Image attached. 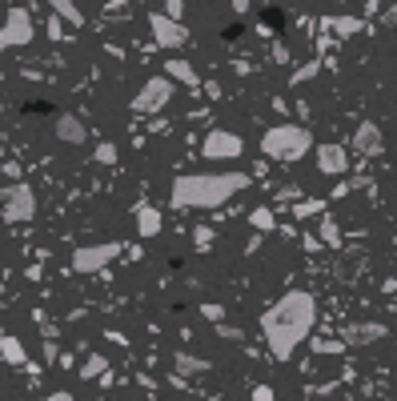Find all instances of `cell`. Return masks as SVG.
I'll return each mask as SVG.
<instances>
[{"mask_svg":"<svg viewBox=\"0 0 397 401\" xmlns=\"http://www.w3.org/2000/svg\"><path fill=\"white\" fill-rule=\"evenodd\" d=\"M133 221H137V237H144V241H153V237H161V209L153 205V201H137L133 205Z\"/></svg>","mask_w":397,"mask_h":401,"instance_id":"13","label":"cell"},{"mask_svg":"<svg viewBox=\"0 0 397 401\" xmlns=\"http://www.w3.org/2000/svg\"><path fill=\"white\" fill-rule=\"evenodd\" d=\"M117 157H120V149L113 141H96V149H93L96 165H117Z\"/></svg>","mask_w":397,"mask_h":401,"instance_id":"22","label":"cell"},{"mask_svg":"<svg viewBox=\"0 0 397 401\" xmlns=\"http://www.w3.org/2000/svg\"><path fill=\"white\" fill-rule=\"evenodd\" d=\"M201 317H209V321H221V317H225V305H201Z\"/></svg>","mask_w":397,"mask_h":401,"instance_id":"29","label":"cell"},{"mask_svg":"<svg viewBox=\"0 0 397 401\" xmlns=\"http://www.w3.org/2000/svg\"><path fill=\"white\" fill-rule=\"evenodd\" d=\"M245 153V141L237 137L233 129H209L201 141V157L205 161H237Z\"/></svg>","mask_w":397,"mask_h":401,"instance_id":"8","label":"cell"},{"mask_svg":"<svg viewBox=\"0 0 397 401\" xmlns=\"http://www.w3.org/2000/svg\"><path fill=\"white\" fill-rule=\"evenodd\" d=\"M0 113H4V100H0Z\"/></svg>","mask_w":397,"mask_h":401,"instance_id":"35","label":"cell"},{"mask_svg":"<svg viewBox=\"0 0 397 401\" xmlns=\"http://www.w3.org/2000/svg\"><path fill=\"white\" fill-rule=\"evenodd\" d=\"M193 241H197V249H209L213 245V229L209 225H197V229H193Z\"/></svg>","mask_w":397,"mask_h":401,"instance_id":"25","label":"cell"},{"mask_svg":"<svg viewBox=\"0 0 397 401\" xmlns=\"http://www.w3.org/2000/svg\"><path fill=\"white\" fill-rule=\"evenodd\" d=\"M105 373H109V357H105V354H89V357H85V365H81V378H85V381L105 378Z\"/></svg>","mask_w":397,"mask_h":401,"instance_id":"19","label":"cell"},{"mask_svg":"<svg viewBox=\"0 0 397 401\" xmlns=\"http://www.w3.org/2000/svg\"><path fill=\"white\" fill-rule=\"evenodd\" d=\"M0 217L8 221V225H24V221H32L36 217V193L32 185H8V189H0Z\"/></svg>","mask_w":397,"mask_h":401,"instance_id":"4","label":"cell"},{"mask_svg":"<svg viewBox=\"0 0 397 401\" xmlns=\"http://www.w3.org/2000/svg\"><path fill=\"white\" fill-rule=\"evenodd\" d=\"M45 401H76V398H72L69 389H56V393H45Z\"/></svg>","mask_w":397,"mask_h":401,"instance_id":"31","label":"cell"},{"mask_svg":"<svg viewBox=\"0 0 397 401\" xmlns=\"http://www.w3.org/2000/svg\"><path fill=\"white\" fill-rule=\"evenodd\" d=\"M32 36H36V32H32V12L21 8V4H12L8 17H4V24H0V52L32 45Z\"/></svg>","mask_w":397,"mask_h":401,"instance_id":"6","label":"cell"},{"mask_svg":"<svg viewBox=\"0 0 397 401\" xmlns=\"http://www.w3.org/2000/svg\"><path fill=\"white\" fill-rule=\"evenodd\" d=\"M48 36H52V41H61V36H65V32H61V17L48 24Z\"/></svg>","mask_w":397,"mask_h":401,"instance_id":"32","label":"cell"},{"mask_svg":"<svg viewBox=\"0 0 397 401\" xmlns=\"http://www.w3.org/2000/svg\"><path fill=\"white\" fill-rule=\"evenodd\" d=\"M149 28H153V41H157L161 48H185L189 45L185 21L169 17V12H149Z\"/></svg>","mask_w":397,"mask_h":401,"instance_id":"9","label":"cell"},{"mask_svg":"<svg viewBox=\"0 0 397 401\" xmlns=\"http://www.w3.org/2000/svg\"><path fill=\"white\" fill-rule=\"evenodd\" d=\"M321 241H325L329 249H337V245H341V233H337V221H333V217H325V213H321Z\"/></svg>","mask_w":397,"mask_h":401,"instance_id":"23","label":"cell"},{"mask_svg":"<svg viewBox=\"0 0 397 401\" xmlns=\"http://www.w3.org/2000/svg\"><path fill=\"white\" fill-rule=\"evenodd\" d=\"M120 241H100V245H81L76 253H72V273H96V269H105L109 261L120 257Z\"/></svg>","mask_w":397,"mask_h":401,"instance_id":"7","label":"cell"},{"mask_svg":"<svg viewBox=\"0 0 397 401\" xmlns=\"http://www.w3.org/2000/svg\"><path fill=\"white\" fill-rule=\"evenodd\" d=\"M249 189V173H181L169 189V205L173 209H221L229 197Z\"/></svg>","mask_w":397,"mask_h":401,"instance_id":"2","label":"cell"},{"mask_svg":"<svg viewBox=\"0 0 397 401\" xmlns=\"http://www.w3.org/2000/svg\"><path fill=\"white\" fill-rule=\"evenodd\" d=\"M253 398H257V401H273V389H269V385H261V389L253 393Z\"/></svg>","mask_w":397,"mask_h":401,"instance_id":"33","label":"cell"},{"mask_svg":"<svg viewBox=\"0 0 397 401\" xmlns=\"http://www.w3.org/2000/svg\"><path fill=\"white\" fill-rule=\"evenodd\" d=\"M317 321V297L309 289H289L281 293L273 305L261 313V333H265V345L277 361H289L297 354V345L309 341Z\"/></svg>","mask_w":397,"mask_h":401,"instance_id":"1","label":"cell"},{"mask_svg":"<svg viewBox=\"0 0 397 401\" xmlns=\"http://www.w3.org/2000/svg\"><path fill=\"white\" fill-rule=\"evenodd\" d=\"M173 365H177V373H209V361L205 357H193V354H177Z\"/></svg>","mask_w":397,"mask_h":401,"instance_id":"20","label":"cell"},{"mask_svg":"<svg viewBox=\"0 0 397 401\" xmlns=\"http://www.w3.org/2000/svg\"><path fill=\"white\" fill-rule=\"evenodd\" d=\"M321 28H333L337 36H357V32H365V21H357V17H325Z\"/></svg>","mask_w":397,"mask_h":401,"instance_id":"17","label":"cell"},{"mask_svg":"<svg viewBox=\"0 0 397 401\" xmlns=\"http://www.w3.org/2000/svg\"><path fill=\"white\" fill-rule=\"evenodd\" d=\"M249 221L257 225L261 233H269V229H273V209H269V205H261V209H253V217H249Z\"/></svg>","mask_w":397,"mask_h":401,"instance_id":"24","label":"cell"},{"mask_svg":"<svg viewBox=\"0 0 397 401\" xmlns=\"http://www.w3.org/2000/svg\"><path fill=\"white\" fill-rule=\"evenodd\" d=\"M309 149H313V133L305 124H293V120H281L273 129H265V137H261V153L269 161H277V165L301 161Z\"/></svg>","mask_w":397,"mask_h":401,"instance_id":"3","label":"cell"},{"mask_svg":"<svg viewBox=\"0 0 397 401\" xmlns=\"http://www.w3.org/2000/svg\"><path fill=\"white\" fill-rule=\"evenodd\" d=\"M350 345L341 341V337H317L313 341V354H321V357H337V354H345Z\"/></svg>","mask_w":397,"mask_h":401,"instance_id":"21","label":"cell"},{"mask_svg":"<svg viewBox=\"0 0 397 401\" xmlns=\"http://www.w3.org/2000/svg\"><path fill=\"white\" fill-rule=\"evenodd\" d=\"M381 24H385V28H394V32H397V4H389V8H385V17H381Z\"/></svg>","mask_w":397,"mask_h":401,"instance_id":"30","label":"cell"},{"mask_svg":"<svg viewBox=\"0 0 397 401\" xmlns=\"http://www.w3.org/2000/svg\"><path fill=\"white\" fill-rule=\"evenodd\" d=\"M233 4V12H249V0H229Z\"/></svg>","mask_w":397,"mask_h":401,"instance_id":"34","label":"cell"},{"mask_svg":"<svg viewBox=\"0 0 397 401\" xmlns=\"http://www.w3.org/2000/svg\"><path fill=\"white\" fill-rule=\"evenodd\" d=\"M48 8H52L65 24H72V28H81V24H85V12L76 8V0H48Z\"/></svg>","mask_w":397,"mask_h":401,"instance_id":"18","label":"cell"},{"mask_svg":"<svg viewBox=\"0 0 397 401\" xmlns=\"http://www.w3.org/2000/svg\"><path fill=\"white\" fill-rule=\"evenodd\" d=\"M164 12L181 21V17H185V0H164Z\"/></svg>","mask_w":397,"mask_h":401,"instance_id":"28","label":"cell"},{"mask_svg":"<svg viewBox=\"0 0 397 401\" xmlns=\"http://www.w3.org/2000/svg\"><path fill=\"white\" fill-rule=\"evenodd\" d=\"M0 361H8V365H28V354H24L21 337H12V333L0 337Z\"/></svg>","mask_w":397,"mask_h":401,"instance_id":"16","label":"cell"},{"mask_svg":"<svg viewBox=\"0 0 397 401\" xmlns=\"http://www.w3.org/2000/svg\"><path fill=\"white\" fill-rule=\"evenodd\" d=\"M56 141L61 144H89V129H85V120L76 117V113H65V117L56 120Z\"/></svg>","mask_w":397,"mask_h":401,"instance_id":"14","label":"cell"},{"mask_svg":"<svg viewBox=\"0 0 397 401\" xmlns=\"http://www.w3.org/2000/svg\"><path fill=\"white\" fill-rule=\"evenodd\" d=\"M317 72H321V65H305V69H297L293 76H289V80H293V85H305V80H313Z\"/></svg>","mask_w":397,"mask_h":401,"instance_id":"26","label":"cell"},{"mask_svg":"<svg viewBox=\"0 0 397 401\" xmlns=\"http://www.w3.org/2000/svg\"><path fill=\"white\" fill-rule=\"evenodd\" d=\"M164 76H169V80H177V85H189V89H197V85H201V76H197V69H193L189 61H181V56L164 61Z\"/></svg>","mask_w":397,"mask_h":401,"instance_id":"15","label":"cell"},{"mask_svg":"<svg viewBox=\"0 0 397 401\" xmlns=\"http://www.w3.org/2000/svg\"><path fill=\"white\" fill-rule=\"evenodd\" d=\"M313 153H317V169H321L325 177H341V173L350 169V149H345V144L325 141V144H317Z\"/></svg>","mask_w":397,"mask_h":401,"instance_id":"11","label":"cell"},{"mask_svg":"<svg viewBox=\"0 0 397 401\" xmlns=\"http://www.w3.org/2000/svg\"><path fill=\"white\" fill-rule=\"evenodd\" d=\"M293 213H297V217H301V221H305V217H313V213H321V201H301V205H297V209H293Z\"/></svg>","mask_w":397,"mask_h":401,"instance_id":"27","label":"cell"},{"mask_svg":"<svg viewBox=\"0 0 397 401\" xmlns=\"http://www.w3.org/2000/svg\"><path fill=\"white\" fill-rule=\"evenodd\" d=\"M353 153L357 157H381L385 153V133L377 129L374 120H365V124L353 129Z\"/></svg>","mask_w":397,"mask_h":401,"instance_id":"12","label":"cell"},{"mask_svg":"<svg viewBox=\"0 0 397 401\" xmlns=\"http://www.w3.org/2000/svg\"><path fill=\"white\" fill-rule=\"evenodd\" d=\"M385 337H389V325H385V321H350V325L341 329V341L353 345V349L377 345V341H385Z\"/></svg>","mask_w":397,"mask_h":401,"instance_id":"10","label":"cell"},{"mask_svg":"<svg viewBox=\"0 0 397 401\" xmlns=\"http://www.w3.org/2000/svg\"><path fill=\"white\" fill-rule=\"evenodd\" d=\"M173 93H177V80H169V76H149L144 85H140V93L133 96V113H140V117H153V113H161L164 105L173 100Z\"/></svg>","mask_w":397,"mask_h":401,"instance_id":"5","label":"cell"}]
</instances>
